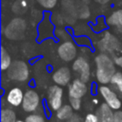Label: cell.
<instances>
[{
    "label": "cell",
    "instance_id": "6da1fadb",
    "mask_svg": "<svg viewBox=\"0 0 122 122\" xmlns=\"http://www.w3.org/2000/svg\"><path fill=\"white\" fill-rule=\"evenodd\" d=\"M95 78L100 84H108L111 82L112 75L116 72L114 60L106 52H101L95 56Z\"/></svg>",
    "mask_w": 122,
    "mask_h": 122
},
{
    "label": "cell",
    "instance_id": "7a4b0ae2",
    "mask_svg": "<svg viewBox=\"0 0 122 122\" xmlns=\"http://www.w3.org/2000/svg\"><path fill=\"white\" fill-rule=\"evenodd\" d=\"M97 48L101 52L114 53L121 50V43L118 38L110 31H105L102 38L97 43Z\"/></svg>",
    "mask_w": 122,
    "mask_h": 122
},
{
    "label": "cell",
    "instance_id": "3957f363",
    "mask_svg": "<svg viewBox=\"0 0 122 122\" xmlns=\"http://www.w3.org/2000/svg\"><path fill=\"white\" fill-rule=\"evenodd\" d=\"M98 92L105 100V102L114 111L120 110L122 107V102L115 92L114 90H112L111 87L107 85H102L98 88Z\"/></svg>",
    "mask_w": 122,
    "mask_h": 122
},
{
    "label": "cell",
    "instance_id": "277c9868",
    "mask_svg": "<svg viewBox=\"0 0 122 122\" xmlns=\"http://www.w3.org/2000/svg\"><path fill=\"white\" fill-rule=\"evenodd\" d=\"M8 75L10 78L17 81H25L29 77V69L25 62L14 61L8 69Z\"/></svg>",
    "mask_w": 122,
    "mask_h": 122
},
{
    "label": "cell",
    "instance_id": "5b68a950",
    "mask_svg": "<svg viewBox=\"0 0 122 122\" xmlns=\"http://www.w3.org/2000/svg\"><path fill=\"white\" fill-rule=\"evenodd\" d=\"M48 107L51 111H57L63 103V89L59 85H53L50 87L47 97Z\"/></svg>",
    "mask_w": 122,
    "mask_h": 122
},
{
    "label": "cell",
    "instance_id": "8992f818",
    "mask_svg": "<svg viewBox=\"0 0 122 122\" xmlns=\"http://www.w3.org/2000/svg\"><path fill=\"white\" fill-rule=\"evenodd\" d=\"M40 105V96L34 90H28L24 93L22 109L27 112H35Z\"/></svg>",
    "mask_w": 122,
    "mask_h": 122
},
{
    "label": "cell",
    "instance_id": "52a82bcc",
    "mask_svg": "<svg viewBox=\"0 0 122 122\" xmlns=\"http://www.w3.org/2000/svg\"><path fill=\"white\" fill-rule=\"evenodd\" d=\"M72 71L79 74V78L84 82H88L91 76V66L89 61L83 57L79 56L74 59L72 63Z\"/></svg>",
    "mask_w": 122,
    "mask_h": 122
},
{
    "label": "cell",
    "instance_id": "ba28073f",
    "mask_svg": "<svg viewBox=\"0 0 122 122\" xmlns=\"http://www.w3.org/2000/svg\"><path fill=\"white\" fill-rule=\"evenodd\" d=\"M57 53L63 61L70 62L75 59L76 54H77V49H76L75 44L72 41L67 40L59 45L57 49Z\"/></svg>",
    "mask_w": 122,
    "mask_h": 122
},
{
    "label": "cell",
    "instance_id": "9c48e42d",
    "mask_svg": "<svg viewBox=\"0 0 122 122\" xmlns=\"http://www.w3.org/2000/svg\"><path fill=\"white\" fill-rule=\"evenodd\" d=\"M87 92L88 87L86 85V82H84L80 78H75L72 80L71 84H69L68 93L70 97L82 98L84 95H86Z\"/></svg>",
    "mask_w": 122,
    "mask_h": 122
},
{
    "label": "cell",
    "instance_id": "30bf717a",
    "mask_svg": "<svg viewBox=\"0 0 122 122\" xmlns=\"http://www.w3.org/2000/svg\"><path fill=\"white\" fill-rule=\"evenodd\" d=\"M71 78V70L67 67H61L52 73V80L59 86H66L70 83Z\"/></svg>",
    "mask_w": 122,
    "mask_h": 122
},
{
    "label": "cell",
    "instance_id": "8fae6325",
    "mask_svg": "<svg viewBox=\"0 0 122 122\" xmlns=\"http://www.w3.org/2000/svg\"><path fill=\"white\" fill-rule=\"evenodd\" d=\"M23 98H24L23 91L18 87H14L11 90H10L6 96L7 102L13 107H18L19 105H22Z\"/></svg>",
    "mask_w": 122,
    "mask_h": 122
},
{
    "label": "cell",
    "instance_id": "7c38bea8",
    "mask_svg": "<svg viewBox=\"0 0 122 122\" xmlns=\"http://www.w3.org/2000/svg\"><path fill=\"white\" fill-rule=\"evenodd\" d=\"M107 25L117 28V29H122V10H116L111 13V15L106 19Z\"/></svg>",
    "mask_w": 122,
    "mask_h": 122
},
{
    "label": "cell",
    "instance_id": "4fadbf2b",
    "mask_svg": "<svg viewBox=\"0 0 122 122\" xmlns=\"http://www.w3.org/2000/svg\"><path fill=\"white\" fill-rule=\"evenodd\" d=\"M113 112L112 109L105 102L101 105L98 110V117L100 122L103 121H113Z\"/></svg>",
    "mask_w": 122,
    "mask_h": 122
},
{
    "label": "cell",
    "instance_id": "5bb4252c",
    "mask_svg": "<svg viewBox=\"0 0 122 122\" xmlns=\"http://www.w3.org/2000/svg\"><path fill=\"white\" fill-rule=\"evenodd\" d=\"M72 107L71 105H62L56 111V116L60 120H68L73 113H72Z\"/></svg>",
    "mask_w": 122,
    "mask_h": 122
},
{
    "label": "cell",
    "instance_id": "9a60e30c",
    "mask_svg": "<svg viewBox=\"0 0 122 122\" xmlns=\"http://www.w3.org/2000/svg\"><path fill=\"white\" fill-rule=\"evenodd\" d=\"M1 122H15L16 121V115L15 112L8 108H4L1 110Z\"/></svg>",
    "mask_w": 122,
    "mask_h": 122
},
{
    "label": "cell",
    "instance_id": "2e32d148",
    "mask_svg": "<svg viewBox=\"0 0 122 122\" xmlns=\"http://www.w3.org/2000/svg\"><path fill=\"white\" fill-rule=\"evenodd\" d=\"M11 65V58L8 51L5 50V48L2 46L1 47V70L6 71L10 68Z\"/></svg>",
    "mask_w": 122,
    "mask_h": 122
},
{
    "label": "cell",
    "instance_id": "e0dca14e",
    "mask_svg": "<svg viewBox=\"0 0 122 122\" xmlns=\"http://www.w3.org/2000/svg\"><path fill=\"white\" fill-rule=\"evenodd\" d=\"M111 85L112 87H114V89L119 92L120 93H122V72H119V71H116L112 79H111Z\"/></svg>",
    "mask_w": 122,
    "mask_h": 122
},
{
    "label": "cell",
    "instance_id": "ac0fdd59",
    "mask_svg": "<svg viewBox=\"0 0 122 122\" xmlns=\"http://www.w3.org/2000/svg\"><path fill=\"white\" fill-rule=\"evenodd\" d=\"M36 1L41 7L45 8L46 10H51L54 8L57 3V0H36Z\"/></svg>",
    "mask_w": 122,
    "mask_h": 122
},
{
    "label": "cell",
    "instance_id": "d6986e66",
    "mask_svg": "<svg viewBox=\"0 0 122 122\" xmlns=\"http://www.w3.org/2000/svg\"><path fill=\"white\" fill-rule=\"evenodd\" d=\"M26 122H45V118L38 113H32L26 117Z\"/></svg>",
    "mask_w": 122,
    "mask_h": 122
},
{
    "label": "cell",
    "instance_id": "ffe728a7",
    "mask_svg": "<svg viewBox=\"0 0 122 122\" xmlns=\"http://www.w3.org/2000/svg\"><path fill=\"white\" fill-rule=\"evenodd\" d=\"M70 105L72 107L73 110L78 111L81 108V98L70 97Z\"/></svg>",
    "mask_w": 122,
    "mask_h": 122
},
{
    "label": "cell",
    "instance_id": "44dd1931",
    "mask_svg": "<svg viewBox=\"0 0 122 122\" xmlns=\"http://www.w3.org/2000/svg\"><path fill=\"white\" fill-rule=\"evenodd\" d=\"M84 122H100L98 115L94 113H88L84 119Z\"/></svg>",
    "mask_w": 122,
    "mask_h": 122
},
{
    "label": "cell",
    "instance_id": "7402d4cb",
    "mask_svg": "<svg viewBox=\"0 0 122 122\" xmlns=\"http://www.w3.org/2000/svg\"><path fill=\"white\" fill-rule=\"evenodd\" d=\"M113 122H122V110H116L114 112Z\"/></svg>",
    "mask_w": 122,
    "mask_h": 122
},
{
    "label": "cell",
    "instance_id": "603a6c76",
    "mask_svg": "<svg viewBox=\"0 0 122 122\" xmlns=\"http://www.w3.org/2000/svg\"><path fill=\"white\" fill-rule=\"evenodd\" d=\"M67 122H81V117L78 114H72L67 120Z\"/></svg>",
    "mask_w": 122,
    "mask_h": 122
},
{
    "label": "cell",
    "instance_id": "cb8c5ba5",
    "mask_svg": "<svg viewBox=\"0 0 122 122\" xmlns=\"http://www.w3.org/2000/svg\"><path fill=\"white\" fill-rule=\"evenodd\" d=\"M113 60H114V63H115V65H117L118 67L122 68V55L114 57V59H113Z\"/></svg>",
    "mask_w": 122,
    "mask_h": 122
},
{
    "label": "cell",
    "instance_id": "d4e9b609",
    "mask_svg": "<svg viewBox=\"0 0 122 122\" xmlns=\"http://www.w3.org/2000/svg\"><path fill=\"white\" fill-rule=\"evenodd\" d=\"M92 104H94V105H97V104L99 103V101H98L97 98H92Z\"/></svg>",
    "mask_w": 122,
    "mask_h": 122
},
{
    "label": "cell",
    "instance_id": "484cf974",
    "mask_svg": "<svg viewBox=\"0 0 122 122\" xmlns=\"http://www.w3.org/2000/svg\"><path fill=\"white\" fill-rule=\"evenodd\" d=\"M111 0H101L100 1V4H102V5H104V4H107V3H109Z\"/></svg>",
    "mask_w": 122,
    "mask_h": 122
},
{
    "label": "cell",
    "instance_id": "4316f807",
    "mask_svg": "<svg viewBox=\"0 0 122 122\" xmlns=\"http://www.w3.org/2000/svg\"><path fill=\"white\" fill-rule=\"evenodd\" d=\"M83 3H85V4H89L90 3V0H81Z\"/></svg>",
    "mask_w": 122,
    "mask_h": 122
},
{
    "label": "cell",
    "instance_id": "83f0119b",
    "mask_svg": "<svg viewBox=\"0 0 122 122\" xmlns=\"http://www.w3.org/2000/svg\"><path fill=\"white\" fill-rule=\"evenodd\" d=\"M15 122H26V121H23V120H16Z\"/></svg>",
    "mask_w": 122,
    "mask_h": 122
},
{
    "label": "cell",
    "instance_id": "f1b7e54d",
    "mask_svg": "<svg viewBox=\"0 0 122 122\" xmlns=\"http://www.w3.org/2000/svg\"><path fill=\"white\" fill-rule=\"evenodd\" d=\"M93 1H95L96 3H99V4H100V1H101V0H93Z\"/></svg>",
    "mask_w": 122,
    "mask_h": 122
},
{
    "label": "cell",
    "instance_id": "f546056e",
    "mask_svg": "<svg viewBox=\"0 0 122 122\" xmlns=\"http://www.w3.org/2000/svg\"><path fill=\"white\" fill-rule=\"evenodd\" d=\"M103 122H113V121H103Z\"/></svg>",
    "mask_w": 122,
    "mask_h": 122
}]
</instances>
